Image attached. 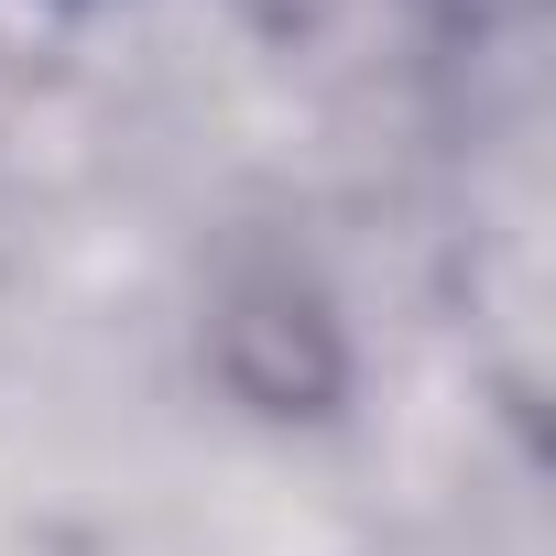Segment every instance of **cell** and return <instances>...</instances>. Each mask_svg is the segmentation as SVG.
I'll return each mask as SVG.
<instances>
[{"label": "cell", "instance_id": "1", "mask_svg": "<svg viewBox=\"0 0 556 556\" xmlns=\"http://www.w3.org/2000/svg\"><path fill=\"white\" fill-rule=\"evenodd\" d=\"M197 361L262 426H328L361 382V350H350V317L328 295V273L273 229L218 240L207 295H197Z\"/></svg>", "mask_w": 556, "mask_h": 556}]
</instances>
